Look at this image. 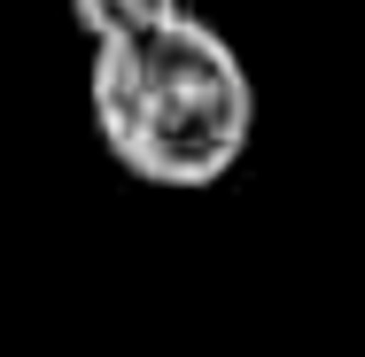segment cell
Masks as SVG:
<instances>
[{"mask_svg": "<svg viewBox=\"0 0 365 357\" xmlns=\"http://www.w3.org/2000/svg\"><path fill=\"white\" fill-rule=\"evenodd\" d=\"M86 101H93V133L117 155V171H133L140 187H171V195L218 187L257 133V86L241 71L233 39L202 16H171L140 39L93 47Z\"/></svg>", "mask_w": 365, "mask_h": 357, "instance_id": "6da1fadb", "label": "cell"}, {"mask_svg": "<svg viewBox=\"0 0 365 357\" xmlns=\"http://www.w3.org/2000/svg\"><path fill=\"white\" fill-rule=\"evenodd\" d=\"M71 16H78V31L93 47H109V39H140L155 24L187 16V0H71Z\"/></svg>", "mask_w": 365, "mask_h": 357, "instance_id": "7a4b0ae2", "label": "cell"}]
</instances>
